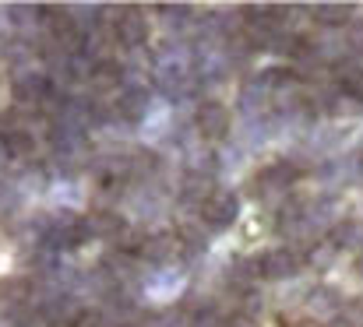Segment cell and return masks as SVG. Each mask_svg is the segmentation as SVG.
I'll list each match as a JSON object with an SVG mask.
<instances>
[{
	"label": "cell",
	"mask_w": 363,
	"mask_h": 327,
	"mask_svg": "<svg viewBox=\"0 0 363 327\" xmlns=\"http://www.w3.org/2000/svg\"><path fill=\"white\" fill-rule=\"evenodd\" d=\"M198 215L201 222H208L212 229H230L237 215H240V197L237 194H230V190H216L201 208H198Z\"/></svg>",
	"instance_id": "1"
},
{
	"label": "cell",
	"mask_w": 363,
	"mask_h": 327,
	"mask_svg": "<svg viewBox=\"0 0 363 327\" xmlns=\"http://www.w3.org/2000/svg\"><path fill=\"white\" fill-rule=\"evenodd\" d=\"M4 155H11V159H21V162H28V159L35 155V137H32V134H25V130L11 134V137L4 141Z\"/></svg>",
	"instance_id": "12"
},
{
	"label": "cell",
	"mask_w": 363,
	"mask_h": 327,
	"mask_svg": "<svg viewBox=\"0 0 363 327\" xmlns=\"http://www.w3.org/2000/svg\"><path fill=\"white\" fill-rule=\"evenodd\" d=\"M296 264H300V257L289 246H275V250L264 253V278H272V282L293 278L296 275Z\"/></svg>",
	"instance_id": "8"
},
{
	"label": "cell",
	"mask_w": 363,
	"mask_h": 327,
	"mask_svg": "<svg viewBox=\"0 0 363 327\" xmlns=\"http://www.w3.org/2000/svg\"><path fill=\"white\" fill-rule=\"evenodd\" d=\"M0 190H4V183H0Z\"/></svg>",
	"instance_id": "26"
},
{
	"label": "cell",
	"mask_w": 363,
	"mask_h": 327,
	"mask_svg": "<svg viewBox=\"0 0 363 327\" xmlns=\"http://www.w3.org/2000/svg\"><path fill=\"white\" fill-rule=\"evenodd\" d=\"M177 250H180V236H173V232H155V236H145V243H141V260H148V264H166Z\"/></svg>",
	"instance_id": "6"
},
{
	"label": "cell",
	"mask_w": 363,
	"mask_h": 327,
	"mask_svg": "<svg viewBox=\"0 0 363 327\" xmlns=\"http://www.w3.org/2000/svg\"><path fill=\"white\" fill-rule=\"evenodd\" d=\"M155 166H159L155 151H134V155H130V169H134V173H152Z\"/></svg>",
	"instance_id": "17"
},
{
	"label": "cell",
	"mask_w": 363,
	"mask_h": 327,
	"mask_svg": "<svg viewBox=\"0 0 363 327\" xmlns=\"http://www.w3.org/2000/svg\"><path fill=\"white\" fill-rule=\"evenodd\" d=\"M335 257H339L335 239H314V246H311V253H307V264H311L314 271H328V268L335 264Z\"/></svg>",
	"instance_id": "11"
},
{
	"label": "cell",
	"mask_w": 363,
	"mask_h": 327,
	"mask_svg": "<svg viewBox=\"0 0 363 327\" xmlns=\"http://www.w3.org/2000/svg\"><path fill=\"white\" fill-rule=\"evenodd\" d=\"M113 35L117 42L127 46V50H141L148 42V18L138 11V7H123L117 25H113Z\"/></svg>",
	"instance_id": "3"
},
{
	"label": "cell",
	"mask_w": 363,
	"mask_h": 327,
	"mask_svg": "<svg viewBox=\"0 0 363 327\" xmlns=\"http://www.w3.org/2000/svg\"><path fill=\"white\" fill-rule=\"evenodd\" d=\"M194 127H198V134L205 141H223L230 134V127H233V116H230V109L223 103H201L198 113H194Z\"/></svg>",
	"instance_id": "2"
},
{
	"label": "cell",
	"mask_w": 363,
	"mask_h": 327,
	"mask_svg": "<svg viewBox=\"0 0 363 327\" xmlns=\"http://www.w3.org/2000/svg\"><path fill=\"white\" fill-rule=\"evenodd\" d=\"M350 4H321V7H314V21H321V25H342V21H353L350 18Z\"/></svg>",
	"instance_id": "13"
},
{
	"label": "cell",
	"mask_w": 363,
	"mask_h": 327,
	"mask_svg": "<svg viewBox=\"0 0 363 327\" xmlns=\"http://www.w3.org/2000/svg\"><path fill=\"white\" fill-rule=\"evenodd\" d=\"M226 327H261V321L257 317H247V314H237V317H230Z\"/></svg>",
	"instance_id": "22"
},
{
	"label": "cell",
	"mask_w": 363,
	"mask_h": 327,
	"mask_svg": "<svg viewBox=\"0 0 363 327\" xmlns=\"http://www.w3.org/2000/svg\"><path fill=\"white\" fill-rule=\"evenodd\" d=\"M216 190H219V187H216V180H212V176H191V173H187V183H184V201H191V205H198V208H201V205H205Z\"/></svg>",
	"instance_id": "9"
},
{
	"label": "cell",
	"mask_w": 363,
	"mask_h": 327,
	"mask_svg": "<svg viewBox=\"0 0 363 327\" xmlns=\"http://www.w3.org/2000/svg\"><path fill=\"white\" fill-rule=\"evenodd\" d=\"M191 327H226V324H223V317H219L216 306H205V310L191 314Z\"/></svg>",
	"instance_id": "16"
},
{
	"label": "cell",
	"mask_w": 363,
	"mask_h": 327,
	"mask_svg": "<svg viewBox=\"0 0 363 327\" xmlns=\"http://www.w3.org/2000/svg\"><path fill=\"white\" fill-rule=\"evenodd\" d=\"M328 113L332 116H353V113H360V99L353 92H342V96L328 99Z\"/></svg>",
	"instance_id": "15"
},
{
	"label": "cell",
	"mask_w": 363,
	"mask_h": 327,
	"mask_svg": "<svg viewBox=\"0 0 363 327\" xmlns=\"http://www.w3.org/2000/svg\"><path fill=\"white\" fill-rule=\"evenodd\" d=\"M18 208V197L14 194H0V215H11Z\"/></svg>",
	"instance_id": "23"
},
{
	"label": "cell",
	"mask_w": 363,
	"mask_h": 327,
	"mask_svg": "<svg viewBox=\"0 0 363 327\" xmlns=\"http://www.w3.org/2000/svg\"><path fill=\"white\" fill-rule=\"evenodd\" d=\"M121 81H123V64H117V60H96L92 71H89V88H92L96 96L117 92Z\"/></svg>",
	"instance_id": "5"
},
{
	"label": "cell",
	"mask_w": 363,
	"mask_h": 327,
	"mask_svg": "<svg viewBox=\"0 0 363 327\" xmlns=\"http://www.w3.org/2000/svg\"><path fill=\"white\" fill-rule=\"evenodd\" d=\"M0 299H11V303H18V306H28V299H32V282L21 278V275L0 278Z\"/></svg>",
	"instance_id": "10"
},
{
	"label": "cell",
	"mask_w": 363,
	"mask_h": 327,
	"mask_svg": "<svg viewBox=\"0 0 363 327\" xmlns=\"http://www.w3.org/2000/svg\"><path fill=\"white\" fill-rule=\"evenodd\" d=\"M152 109V92L148 88H123L121 99H117V113H121L127 123H141Z\"/></svg>",
	"instance_id": "7"
},
{
	"label": "cell",
	"mask_w": 363,
	"mask_h": 327,
	"mask_svg": "<svg viewBox=\"0 0 363 327\" xmlns=\"http://www.w3.org/2000/svg\"><path fill=\"white\" fill-rule=\"evenodd\" d=\"M117 327H141V324H117Z\"/></svg>",
	"instance_id": "25"
},
{
	"label": "cell",
	"mask_w": 363,
	"mask_h": 327,
	"mask_svg": "<svg viewBox=\"0 0 363 327\" xmlns=\"http://www.w3.org/2000/svg\"><path fill=\"white\" fill-rule=\"evenodd\" d=\"M82 225H85L89 236H99V239H110V236L117 239L127 229L117 208H96V212H89V218H82Z\"/></svg>",
	"instance_id": "4"
},
{
	"label": "cell",
	"mask_w": 363,
	"mask_h": 327,
	"mask_svg": "<svg viewBox=\"0 0 363 327\" xmlns=\"http://www.w3.org/2000/svg\"><path fill=\"white\" fill-rule=\"evenodd\" d=\"M289 327H321L318 321H296V324H289Z\"/></svg>",
	"instance_id": "24"
},
{
	"label": "cell",
	"mask_w": 363,
	"mask_h": 327,
	"mask_svg": "<svg viewBox=\"0 0 363 327\" xmlns=\"http://www.w3.org/2000/svg\"><path fill=\"white\" fill-rule=\"evenodd\" d=\"M332 314L335 310V299H332V292L328 289H321V292H311V314Z\"/></svg>",
	"instance_id": "19"
},
{
	"label": "cell",
	"mask_w": 363,
	"mask_h": 327,
	"mask_svg": "<svg viewBox=\"0 0 363 327\" xmlns=\"http://www.w3.org/2000/svg\"><path fill=\"white\" fill-rule=\"evenodd\" d=\"M67 324L71 327H103V314H99V310H78Z\"/></svg>",
	"instance_id": "18"
},
{
	"label": "cell",
	"mask_w": 363,
	"mask_h": 327,
	"mask_svg": "<svg viewBox=\"0 0 363 327\" xmlns=\"http://www.w3.org/2000/svg\"><path fill=\"white\" fill-rule=\"evenodd\" d=\"M25 317V306L11 303V299H0V324H18Z\"/></svg>",
	"instance_id": "20"
},
{
	"label": "cell",
	"mask_w": 363,
	"mask_h": 327,
	"mask_svg": "<svg viewBox=\"0 0 363 327\" xmlns=\"http://www.w3.org/2000/svg\"><path fill=\"white\" fill-rule=\"evenodd\" d=\"M187 166H191V176H212L219 169V159L212 151H194Z\"/></svg>",
	"instance_id": "14"
},
{
	"label": "cell",
	"mask_w": 363,
	"mask_h": 327,
	"mask_svg": "<svg viewBox=\"0 0 363 327\" xmlns=\"http://www.w3.org/2000/svg\"><path fill=\"white\" fill-rule=\"evenodd\" d=\"M346 39H350V46H353V50H363V18H353V21H350Z\"/></svg>",
	"instance_id": "21"
}]
</instances>
